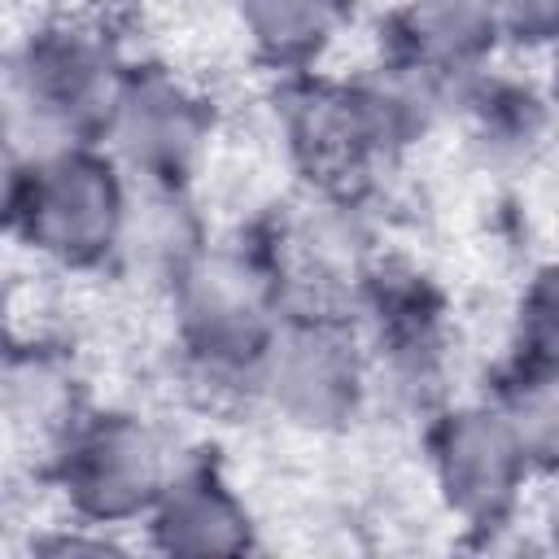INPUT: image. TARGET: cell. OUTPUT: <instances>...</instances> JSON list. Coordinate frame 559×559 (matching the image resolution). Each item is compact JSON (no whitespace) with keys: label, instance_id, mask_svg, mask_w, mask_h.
<instances>
[{"label":"cell","instance_id":"4","mask_svg":"<svg viewBox=\"0 0 559 559\" xmlns=\"http://www.w3.org/2000/svg\"><path fill=\"white\" fill-rule=\"evenodd\" d=\"M122 79L127 61L96 26H35L9 52L4 70L9 157H31L66 144H100Z\"/></svg>","mask_w":559,"mask_h":559},{"label":"cell","instance_id":"16","mask_svg":"<svg viewBox=\"0 0 559 559\" xmlns=\"http://www.w3.org/2000/svg\"><path fill=\"white\" fill-rule=\"evenodd\" d=\"M122 542L114 537V528H96V524H83V520H70V524H57L39 537H31V555H48V559H100V555H118Z\"/></svg>","mask_w":559,"mask_h":559},{"label":"cell","instance_id":"6","mask_svg":"<svg viewBox=\"0 0 559 559\" xmlns=\"http://www.w3.org/2000/svg\"><path fill=\"white\" fill-rule=\"evenodd\" d=\"M175 463L162 432L122 406H83L48 450V472L70 520L114 533L144 524Z\"/></svg>","mask_w":559,"mask_h":559},{"label":"cell","instance_id":"9","mask_svg":"<svg viewBox=\"0 0 559 559\" xmlns=\"http://www.w3.org/2000/svg\"><path fill=\"white\" fill-rule=\"evenodd\" d=\"M507 44L489 0H397L380 22V61L450 92L493 66Z\"/></svg>","mask_w":559,"mask_h":559},{"label":"cell","instance_id":"3","mask_svg":"<svg viewBox=\"0 0 559 559\" xmlns=\"http://www.w3.org/2000/svg\"><path fill=\"white\" fill-rule=\"evenodd\" d=\"M135 183L105 144H66L9 157V231L35 258L92 271L118 262Z\"/></svg>","mask_w":559,"mask_h":559},{"label":"cell","instance_id":"11","mask_svg":"<svg viewBox=\"0 0 559 559\" xmlns=\"http://www.w3.org/2000/svg\"><path fill=\"white\" fill-rule=\"evenodd\" d=\"M253 57L280 74H310L349 26L354 0H231Z\"/></svg>","mask_w":559,"mask_h":559},{"label":"cell","instance_id":"5","mask_svg":"<svg viewBox=\"0 0 559 559\" xmlns=\"http://www.w3.org/2000/svg\"><path fill=\"white\" fill-rule=\"evenodd\" d=\"M371 349L349 306H288L262 349L249 402L301 432L349 428L371 397Z\"/></svg>","mask_w":559,"mask_h":559},{"label":"cell","instance_id":"1","mask_svg":"<svg viewBox=\"0 0 559 559\" xmlns=\"http://www.w3.org/2000/svg\"><path fill=\"white\" fill-rule=\"evenodd\" d=\"M441 105H450V92L389 61H376L371 74L358 79H319L310 70L293 74L284 135L301 170L328 197H349V188L415 144Z\"/></svg>","mask_w":559,"mask_h":559},{"label":"cell","instance_id":"7","mask_svg":"<svg viewBox=\"0 0 559 559\" xmlns=\"http://www.w3.org/2000/svg\"><path fill=\"white\" fill-rule=\"evenodd\" d=\"M424 450L437 498L454 520H463L476 533L507 528L533 476H542L511 415L493 397L441 406L428 419Z\"/></svg>","mask_w":559,"mask_h":559},{"label":"cell","instance_id":"10","mask_svg":"<svg viewBox=\"0 0 559 559\" xmlns=\"http://www.w3.org/2000/svg\"><path fill=\"white\" fill-rule=\"evenodd\" d=\"M144 546L157 555H245L258 546L249 502L218 463H175L162 498L144 515Z\"/></svg>","mask_w":559,"mask_h":559},{"label":"cell","instance_id":"15","mask_svg":"<svg viewBox=\"0 0 559 559\" xmlns=\"http://www.w3.org/2000/svg\"><path fill=\"white\" fill-rule=\"evenodd\" d=\"M489 4L498 13L507 44H524L542 52L559 48V0H489Z\"/></svg>","mask_w":559,"mask_h":559},{"label":"cell","instance_id":"17","mask_svg":"<svg viewBox=\"0 0 559 559\" xmlns=\"http://www.w3.org/2000/svg\"><path fill=\"white\" fill-rule=\"evenodd\" d=\"M546 96L555 105V122H559V48L550 52V74H546Z\"/></svg>","mask_w":559,"mask_h":559},{"label":"cell","instance_id":"14","mask_svg":"<svg viewBox=\"0 0 559 559\" xmlns=\"http://www.w3.org/2000/svg\"><path fill=\"white\" fill-rule=\"evenodd\" d=\"M515 362L559 367V262L533 271L515 306Z\"/></svg>","mask_w":559,"mask_h":559},{"label":"cell","instance_id":"2","mask_svg":"<svg viewBox=\"0 0 559 559\" xmlns=\"http://www.w3.org/2000/svg\"><path fill=\"white\" fill-rule=\"evenodd\" d=\"M166 297L192 376L249 397L253 367L293 306L275 249L253 240H205L166 284Z\"/></svg>","mask_w":559,"mask_h":559},{"label":"cell","instance_id":"8","mask_svg":"<svg viewBox=\"0 0 559 559\" xmlns=\"http://www.w3.org/2000/svg\"><path fill=\"white\" fill-rule=\"evenodd\" d=\"M100 144L131 183L188 192L214 144V105L166 66H127Z\"/></svg>","mask_w":559,"mask_h":559},{"label":"cell","instance_id":"12","mask_svg":"<svg viewBox=\"0 0 559 559\" xmlns=\"http://www.w3.org/2000/svg\"><path fill=\"white\" fill-rule=\"evenodd\" d=\"M493 70L498 66L467 79L450 105H463L472 140H480L493 157H524L550 135V127H559L555 105L546 87H524L515 79H498Z\"/></svg>","mask_w":559,"mask_h":559},{"label":"cell","instance_id":"18","mask_svg":"<svg viewBox=\"0 0 559 559\" xmlns=\"http://www.w3.org/2000/svg\"><path fill=\"white\" fill-rule=\"evenodd\" d=\"M546 546H550V550H559V498H555L550 520H546Z\"/></svg>","mask_w":559,"mask_h":559},{"label":"cell","instance_id":"13","mask_svg":"<svg viewBox=\"0 0 559 559\" xmlns=\"http://www.w3.org/2000/svg\"><path fill=\"white\" fill-rule=\"evenodd\" d=\"M493 402L511 415L537 472H559V367L511 362Z\"/></svg>","mask_w":559,"mask_h":559}]
</instances>
